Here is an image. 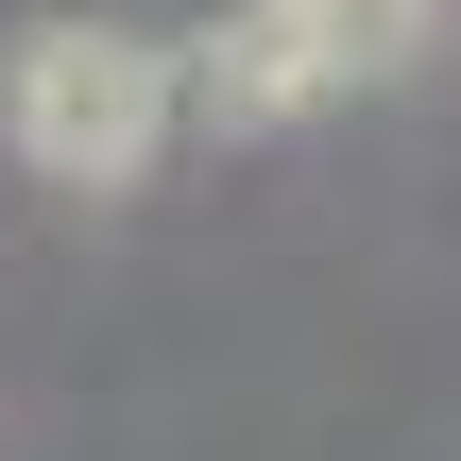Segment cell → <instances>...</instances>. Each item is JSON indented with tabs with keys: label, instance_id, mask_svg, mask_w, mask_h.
<instances>
[{
	"label": "cell",
	"instance_id": "6da1fadb",
	"mask_svg": "<svg viewBox=\"0 0 461 461\" xmlns=\"http://www.w3.org/2000/svg\"><path fill=\"white\" fill-rule=\"evenodd\" d=\"M171 120H188L171 34H137V17H34L0 51V137H17L34 188H137L171 154Z\"/></svg>",
	"mask_w": 461,
	"mask_h": 461
},
{
	"label": "cell",
	"instance_id": "7a4b0ae2",
	"mask_svg": "<svg viewBox=\"0 0 461 461\" xmlns=\"http://www.w3.org/2000/svg\"><path fill=\"white\" fill-rule=\"evenodd\" d=\"M274 34H291V68L342 103V86H411L428 68V34H445V0H257Z\"/></svg>",
	"mask_w": 461,
	"mask_h": 461
}]
</instances>
